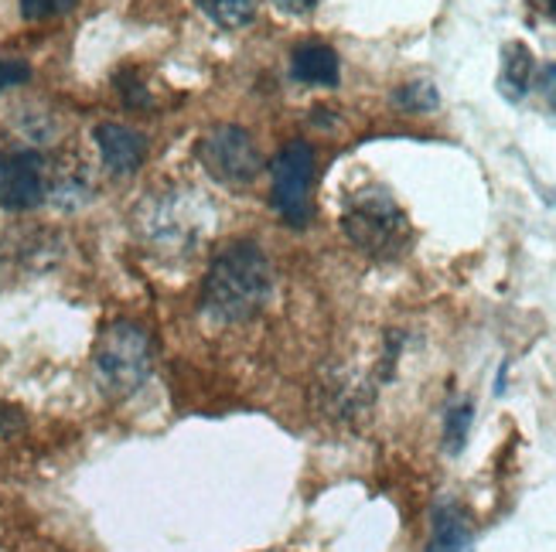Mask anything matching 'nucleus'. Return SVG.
Wrapping results in <instances>:
<instances>
[{"instance_id":"1","label":"nucleus","mask_w":556,"mask_h":552,"mask_svg":"<svg viewBox=\"0 0 556 552\" xmlns=\"http://www.w3.org/2000/svg\"><path fill=\"white\" fill-rule=\"evenodd\" d=\"M274 294V262L250 239L219 249L202 283V310L215 324L253 321Z\"/></svg>"},{"instance_id":"2","label":"nucleus","mask_w":556,"mask_h":552,"mask_svg":"<svg viewBox=\"0 0 556 552\" xmlns=\"http://www.w3.org/2000/svg\"><path fill=\"white\" fill-rule=\"evenodd\" d=\"M92 369L106 396L127 399L134 396L154 372V345L151 334L137 321H113L92 351Z\"/></svg>"},{"instance_id":"3","label":"nucleus","mask_w":556,"mask_h":552,"mask_svg":"<svg viewBox=\"0 0 556 552\" xmlns=\"http://www.w3.org/2000/svg\"><path fill=\"white\" fill-rule=\"evenodd\" d=\"M342 229L352 239V246L376 259H396L414 239L406 211L393 202V195H386L379 188L349 195L342 208Z\"/></svg>"},{"instance_id":"4","label":"nucleus","mask_w":556,"mask_h":552,"mask_svg":"<svg viewBox=\"0 0 556 552\" xmlns=\"http://www.w3.org/2000/svg\"><path fill=\"white\" fill-rule=\"evenodd\" d=\"M151 243L175 253H191L212 232V205L195 191H172L164 198H151V215L143 219Z\"/></svg>"},{"instance_id":"5","label":"nucleus","mask_w":556,"mask_h":552,"mask_svg":"<svg viewBox=\"0 0 556 552\" xmlns=\"http://www.w3.org/2000/svg\"><path fill=\"white\" fill-rule=\"evenodd\" d=\"M199 164L226 188H243L260 178L263 171V154L256 140L236 124L212 127L199 140Z\"/></svg>"},{"instance_id":"6","label":"nucleus","mask_w":556,"mask_h":552,"mask_svg":"<svg viewBox=\"0 0 556 552\" xmlns=\"http://www.w3.org/2000/svg\"><path fill=\"white\" fill-rule=\"evenodd\" d=\"M274 178V208L294 229L311 222V184H314V147L307 140H290L270 164Z\"/></svg>"},{"instance_id":"7","label":"nucleus","mask_w":556,"mask_h":552,"mask_svg":"<svg viewBox=\"0 0 556 552\" xmlns=\"http://www.w3.org/2000/svg\"><path fill=\"white\" fill-rule=\"evenodd\" d=\"M48 198V167L38 151H17L0 167V205L8 211H31Z\"/></svg>"},{"instance_id":"8","label":"nucleus","mask_w":556,"mask_h":552,"mask_svg":"<svg viewBox=\"0 0 556 552\" xmlns=\"http://www.w3.org/2000/svg\"><path fill=\"white\" fill-rule=\"evenodd\" d=\"M92 140H96V147H100L106 171L119 178L134 175L143 164V157H148V140H143V133L124 124H100L92 130Z\"/></svg>"},{"instance_id":"9","label":"nucleus","mask_w":556,"mask_h":552,"mask_svg":"<svg viewBox=\"0 0 556 552\" xmlns=\"http://www.w3.org/2000/svg\"><path fill=\"white\" fill-rule=\"evenodd\" d=\"M290 76L304 86H338L342 79V62H338L334 48L321 44V41H304L294 48V55H290Z\"/></svg>"},{"instance_id":"10","label":"nucleus","mask_w":556,"mask_h":552,"mask_svg":"<svg viewBox=\"0 0 556 552\" xmlns=\"http://www.w3.org/2000/svg\"><path fill=\"white\" fill-rule=\"evenodd\" d=\"M427 552H475L471 522L454 501H441V505L433 509V529H430Z\"/></svg>"},{"instance_id":"11","label":"nucleus","mask_w":556,"mask_h":552,"mask_svg":"<svg viewBox=\"0 0 556 552\" xmlns=\"http://www.w3.org/2000/svg\"><path fill=\"white\" fill-rule=\"evenodd\" d=\"M533 72H536V59L529 52L526 41H509L502 48V68H498V92L509 103L526 100L529 86H533Z\"/></svg>"},{"instance_id":"12","label":"nucleus","mask_w":556,"mask_h":552,"mask_svg":"<svg viewBox=\"0 0 556 552\" xmlns=\"http://www.w3.org/2000/svg\"><path fill=\"white\" fill-rule=\"evenodd\" d=\"M89 191H92V184H89V178H86V171L76 164H62L59 171L48 178V198H52V205H59V208H79V205H86L89 202Z\"/></svg>"},{"instance_id":"13","label":"nucleus","mask_w":556,"mask_h":552,"mask_svg":"<svg viewBox=\"0 0 556 552\" xmlns=\"http://www.w3.org/2000/svg\"><path fill=\"white\" fill-rule=\"evenodd\" d=\"M199 8L226 31L247 28L256 17V0H199Z\"/></svg>"},{"instance_id":"14","label":"nucleus","mask_w":556,"mask_h":552,"mask_svg":"<svg viewBox=\"0 0 556 552\" xmlns=\"http://www.w3.org/2000/svg\"><path fill=\"white\" fill-rule=\"evenodd\" d=\"M393 103L403 110V113H433L441 106V92L433 89V82H427V79H417V82H406V86H400L396 89V95H393Z\"/></svg>"},{"instance_id":"15","label":"nucleus","mask_w":556,"mask_h":552,"mask_svg":"<svg viewBox=\"0 0 556 552\" xmlns=\"http://www.w3.org/2000/svg\"><path fill=\"white\" fill-rule=\"evenodd\" d=\"M471 420H475L471 402H457L447 410V416H444V447H447V453H462L465 450Z\"/></svg>"},{"instance_id":"16","label":"nucleus","mask_w":556,"mask_h":552,"mask_svg":"<svg viewBox=\"0 0 556 552\" xmlns=\"http://www.w3.org/2000/svg\"><path fill=\"white\" fill-rule=\"evenodd\" d=\"M79 0H21V17L24 21H52L76 8Z\"/></svg>"},{"instance_id":"17","label":"nucleus","mask_w":556,"mask_h":552,"mask_svg":"<svg viewBox=\"0 0 556 552\" xmlns=\"http://www.w3.org/2000/svg\"><path fill=\"white\" fill-rule=\"evenodd\" d=\"M31 79V65L14 55H0V92H8L14 86H24Z\"/></svg>"},{"instance_id":"18","label":"nucleus","mask_w":556,"mask_h":552,"mask_svg":"<svg viewBox=\"0 0 556 552\" xmlns=\"http://www.w3.org/2000/svg\"><path fill=\"white\" fill-rule=\"evenodd\" d=\"M274 4H277V11H283V14L301 17V14H311L314 8L321 4V0H274Z\"/></svg>"},{"instance_id":"19","label":"nucleus","mask_w":556,"mask_h":552,"mask_svg":"<svg viewBox=\"0 0 556 552\" xmlns=\"http://www.w3.org/2000/svg\"><path fill=\"white\" fill-rule=\"evenodd\" d=\"M21 426V413L11 410V406H0V434H14Z\"/></svg>"},{"instance_id":"20","label":"nucleus","mask_w":556,"mask_h":552,"mask_svg":"<svg viewBox=\"0 0 556 552\" xmlns=\"http://www.w3.org/2000/svg\"><path fill=\"white\" fill-rule=\"evenodd\" d=\"M543 79H546V89H549V95H553V100H556V62H553V65H546Z\"/></svg>"},{"instance_id":"21","label":"nucleus","mask_w":556,"mask_h":552,"mask_svg":"<svg viewBox=\"0 0 556 552\" xmlns=\"http://www.w3.org/2000/svg\"><path fill=\"white\" fill-rule=\"evenodd\" d=\"M549 8H553V11H556V0H549Z\"/></svg>"},{"instance_id":"22","label":"nucleus","mask_w":556,"mask_h":552,"mask_svg":"<svg viewBox=\"0 0 556 552\" xmlns=\"http://www.w3.org/2000/svg\"><path fill=\"white\" fill-rule=\"evenodd\" d=\"M0 167H4V161H0Z\"/></svg>"}]
</instances>
